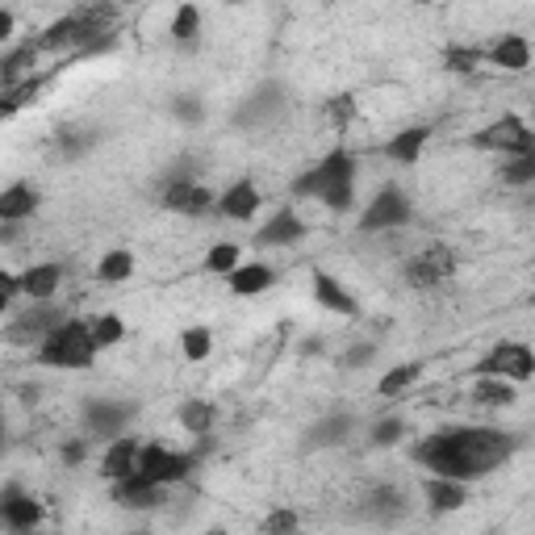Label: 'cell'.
Instances as JSON below:
<instances>
[{
    "mask_svg": "<svg viewBox=\"0 0 535 535\" xmlns=\"http://www.w3.org/2000/svg\"><path fill=\"white\" fill-rule=\"evenodd\" d=\"M510 452H515V439L498 427H452L414 444V460L431 469V477L448 481H473L494 473L510 460Z\"/></svg>",
    "mask_w": 535,
    "mask_h": 535,
    "instance_id": "6da1fadb",
    "label": "cell"
},
{
    "mask_svg": "<svg viewBox=\"0 0 535 535\" xmlns=\"http://www.w3.org/2000/svg\"><path fill=\"white\" fill-rule=\"evenodd\" d=\"M352 180H356V159L347 151H331L322 155L318 168L293 180V197H314L327 209H352Z\"/></svg>",
    "mask_w": 535,
    "mask_h": 535,
    "instance_id": "7a4b0ae2",
    "label": "cell"
},
{
    "mask_svg": "<svg viewBox=\"0 0 535 535\" xmlns=\"http://www.w3.org/2000/svg\"><path fill=\"white\" fill-rule=\"evenodd\" d=\"M92 356H97V335H92V322L80 318H67L38 343V360L51 368H88Z\"/></svg>",
    "mask_w": 535,
    "mask_h": 535,
    "instance_id": "3957f363",
    "label": "cell"
},
{
    "mask_svg": "<svg viewBox=\"0 0 535 535\" xmlns=\"http://www.w3.org/2000/svg\"><path fill=\"white\" fill-rule=\"evenodd\" d=\"M113 9L109 5H84L76 13H67L63 21H55L46 30L42 46H101V34L109 30Z\"/></svg>",
    "mask_w": 535,
    "mask_h": 535,
    "instance_id": "277c9868",
    "label": "cell"
},
{
    "mask_svg": "<svg viewBox=\"0 0 535 535\" xmlns=\"http://www.w3.org/2000/svg\"><path fill=\"white\" fill-rule=\"evenodd\" d=\"M473 143L481 147V151H502V155H531L535 151V134L527 130V122L523 118H515V113H502L498 122H490V126H481L477 130V138Z\"/></svg>",
    "mask_w": 535,
    "mask_h": 535,
    "instance_id": "5b68a950",
    "label": "cell"
},
{
    "mask_svg": "<svg viewBox=\"0 0 535 535\" xmlns=\"http://www.w3.org/2000/svg\"><path fill=\"white\" fill-rule=\"evenodd\" d=\"M193 473V456H184V452H168V448H159V444H147L143 456H138V469H134V481H147V485H176Z\"/></svg>",
    "mask_w": 535,
    "mask_h": 535,
    "instance_id": "8992f818",
    "label": "cell"
},
{
    "mask_svg": "<svg viewBox=\"0 0 535 535\" xmlns=\"http://www.w3.org/2000/svg\"><path fill=\"white\" fill-rule=\"evenodd\" d=\"M477 377H502L510 385H519V381L535 377V352L527 343H498L494 352L477 364Z\"/></svg>",
    "mask_w": 535,
    "mask_h": 535,
    "instance_id": "52a82bcc",
    "label": "cell"
},
{
    "mask_svg": "<svg viewBox=\"0 0 535 535\" xmlns=\"http://www.w3.org/2000/svg\"><path fill=\"white\" fill-rule=\"evenodd\" d=\"M452 272H456V255L444 243H435L427 251H418L414 260L406 264V281L414 289H435V285H444Z\"/></svg>",
    "mask_w": 535,
    "mask_h": 535,
    "instance_id": "ba28073f",
    "label": "cell"
},
{
    "mask_svg": "<svg viewBox=\"0 0 535 535\" xmlns=\"http://www.w3.org/2000/svg\"><path fill=\"white\" fill-rule=\"evenodd\" d=\"M410 222V197L402 189H381L377 197L368 201L364 218H360V230L368 235V230H398Z\"/></svg>",
    "mask_w": 535,
    "mask_h": 535,
    "instance_id": "9c48e42d",
    "label": "cell"
},
{
    "mask_svg": "<svg viewBox=\"0 0 535 535\" xmlns=\"http://www.w3.org/2000/svg\"><path fill=\"white\" fill-rule=\"evenodd\" d=\"M63 322H67L63 310H51L46 301H34V306H30L26 314L9 322V339H13V343H26V339H34V335L46 339L55 327H63Z\"/></svg>",
    "mask_w": 535,
    "mask_h": 535,
    "instance_id": "30bf717a",
    "label": "cell"
},
{
    "mask_svg": "<svg viewBox=\"0 0 535 535\" xmlns=\"http://www.w3.org/2000/svg\"><path fill=\"white\" fill-rule=\"evenodd\" d=\"M138 456H143V444H134L130 435L113 439V444L105 448L101 473H105V477H109L113 485H122V481H130V477H134V469H138Z\"/></svg>",
    "mask_w": 535,
    "mask_h": 535,
    "instance_id": "8fae6325",
    "label": "cell"
},
{
    "mask_svg": "<svg viewBox=\"0 0 535 535\" xmlns=\"http://www.w3.org/2000/svg\"><path fill=\"white\" fill-rule=\"evenodd\" d=\"M164 205L172 209V214H184V218H201L205 209L214 205V193H209L205 184L176 180V184H168V193H164Z\"/></svg>",
    "mask_w": 535,
    "mask_h": 535,
    "instance_id": "7c38bea8",
    "label": "cell"
},
{
    "mask_svg": "<svg viewBox=\"0 0 535 535\" xmlns=\"http://www.w3.org/2000/svg\"><path fill=\"white\" fill-rule=\"evenodd\" d=\"M406 515V494L393 490V485H377V490H368L364 498V519L372 523H398Z\"/></svg>",
    "mask_w": 535,
    "mask_h": 535,
    "instance_id": "4fadbf2b",
    "label": "cell"
},
{
    "mask_svg": "<svg viewBox=\"0 0 535 535\" xmlns=\"http://www.w3.org/2000/svg\"><path fill=\"white\" fill-rule=\"evenodd\" d=\"M485 59H490L494 67H502V72H527L531 63V46L523 34H502L490 51H485Z\"/></svg>",
    "mask_w": 535,
    "mask_h": 535,
    "instance_id": "5bb4252c",
    "label": "cell"
},
{
    "mask_svg": "<svg viewBox=\"0 0 535 535\" xmlns=\"http://www.w3.org/2000/svg\"><path fill=\"white\" fill-rule=\"evenodd\" d=\"M314 297H318V306H322V310H335V314H347V318H356V314H360L356 297L347 293L331 272H314Z\"/></svg>",
    "mask_w": 535,
    "mask_h": 535,
    "instance_id": "9a60e30c",
    "label": "cell"
},
{
    "mask_svg": "<svg viewBox=\"0 0 535 535\" xmlns=\"http://www.w3.org/2000/svg\"><path fill=\"white\" fill-rule=\"evenodd\" d=\"M5 523L13 531H34L42 523V506L30 494H21L17 485H9V490H5Z\"/></svg>",
    "mask_w": 535,
    "mask_h": 535,
    "instance_id": "2e32d148",
    "label": "cell"
},
{
    "mask_svg": "<svg viewBox=\"0 0 535 535\" xmlns=\"http://www.w3.org/2000/svg\"><path fill=\"white\" fill-rule=\"evenodd\" d=\"M218 209L226 218H235V222H247L255 218V209H260V189H255L251 180H239V184H230V189L222 193Z\"/></svg>",
    "mask_w": 535,
    "mask_h": 535,
    "instance_id": "e0dca14e",
    "label": "cell"
},
{
    "mask_svg": "<svg viewBox=\"0 0 535 535\" xmlns=\"http://www.w3.org/2000/svg\"><path fill=\"white\" fill-rule=\"evenodd\" d=\"M59 281H63L59 264H34V268L21 272V293H26L30 301H46V297H55Z\"/></svg>",
    "mask_w": 535,
    "mask_h": 535,
    "instance_id": "ac0fdd59",
    "label": "cell"
},
{
    "mask_svg": "<svg viewBox=\"0 0 535 535\" xmlns=\"http://www.w3.org/2000/svg\"><path fill=\"white\" fill-rule=\"evenodd\" d=\"M301 235H306V226H301V218L293 214V209H281L276 218H268V226L260 230V239L264 247H289V243H297Z\"/></svg>",
    "mask_w": 535,
    "mask_h": 535,
    "instance_id": "d6986e66",
    "label": "cell"
},
{
    "mask_svg": "<svg viewBox=\"0 0 535 535\" xmlns=\"http://www.w3.org/2000/svg\"><path fill=\"white\" fill-rule=\"evenodd\" d=\"M427 138H431L427 126H410V130H402L398 138H389V143H385V159H393V164H418Z\"/></svg>",
    "mask_w": 535,
    "mask_h": 535,
    "instance_id": "ffe728a7",
    "label": "cell"
},
{
    "mask_svg": "<svg viewBox=\"0 0 535 535\" xmlns=\"http://www.w3.org/2000/svg\"><path fill=\"white\" fill-rule=\"evenodd\" d=\"M276 281V272L268 264H239L235 276H230V293H239V297H255V293H264L272 289Z\"/></svg>",
    "mask_w": 535,
    "mask_h": 535,
    "instance_id": "44dd1931",
    "label": "cell"
},
{
    "mask_svg": "<svg viewBox=\"0 0 535 535\" xmlns=\"http://www.w3.org/2000/svg\"><path fill=\"white\" fill-rule=\"evenodd\" d=\"M126 418H130V410L126 406H113V402H88L84 406V423L92 431H101V435H118L126 427Z\"/></svg>",
    "mask_w": 535,
    "mask_h": 535,
    "instance_id": "7402d4cb",
    "label": "cell"
},
{
    "mask_svg": "<svg viewBox=\"0 0 535 535\" xmlns=\"http://www.w3.org/2000/svg\"><path fill=\"white\" fill-rule=\"evenodd\" d=\"M423 494H427L431 510H460L464 502H469V494H464V481H448V477H427Z\"/></svg>",
    "mask_w": 535,
    "mask_h": 535,
    "instance_id": "603a6c76",
    "label": "cell"
},
{
    "mask_svg": "<svg viewBox=\"0 0 535 535\" xmlns=\"http://www.w3.org/2000/svg\"><path fill=\"white\" fill-rule=\"evenodd\" d=\"M34 209H38V193L30 189V184H9V189L0 193V218H5V222L30 218Z\"/></svg>",
    "mask_w": 535,
    "mask_h": 535,
    "instance_id": "cb8c5ba5",
    "label": "cell"
},
{
    "mask_svg": "<svg viewBox=\"0 0 535 535\" xmlns=\"http://www.w3.org/2000/svg\"><path fill=\"white\" fill-rule=\"evenodd\" d=\"M113 498H118L126 510H155L159 506V490L155 485H147V481H122L118 490H113Z\"/></svg>",
    "mask_w": 535,
    "mask_h": 535,
    "instance_id": "d4e9b609",
    "label": "cell"
},
{
    "mask_svg": "<svg viewBox=\"0 0 535 535\" xmlns=\"http://www.w3.org/2000/svg\"><path fill=\"white\" fill-rule=\"evenodd\" d=\"M473 398L481 406H510V402H515V385L502 381V377H477Z\"/></svg>",
    "mask_w": 535,
    "mask_h": 535,
    "instance_id": "484cf974",
    "label": "cell"
},
{
    "mask_svg": "<svg viewBox=\"0 0 535 535\" xmlns=\"http://www.w3.org/2000/svg\"><path fill=\"white\" fill-rule=\"evenodd\" d=\"M418 372H423V364H402V368H393L381 377V398H398V393H406L414 381H418Z\"/></svg>",
    "mask_w": 535,
    "mask_h": 535,
    "instance_id": "4316f807",
    "label": "cell"
},
{
    "mask_svg": "<svg viewBox=\"0 0 535 535\" xmlns=\"http://www.w3.org/2000/svg\"><path fill=\"white\" fill-rule=\"evenodd\" d=\"M180 423L189 435H205L209 427H214V406L209 402H184L180 406Z\"/></svg>",
    "mask_w": 535,
    "mask_h": 535,
    "instance_id": "83f0119b",
    "label": "cell"
},
{
    "mask_svg": "<svg viewBox=\"0 0 535 535\" xmlns=\"http://www.w3.org/2000/svg\"><path fill=\"white\" fill-rule=\"evenodd\" d=\"M134 272V255L130 251H109L105 260H101V268H97V276L105 285H118V281H126V276Z\"/></svg>",
    "mask_w": 535,
    "mask_h": 535,
    "instance_id": "f1b7e54d",
    "label": "cell"
},
{
    "mask_svg": "<svg viewBox=\"0 0 535 535\" xmlns=\"http://www.w3.org/2000/svg\"><path fill=\"white\" fill-rule=\"evenodd\" d=\"M205 268L218 272V276H235V268H239V247H235V243H214V247H209V255H205Z\"/></svg>",
    "mask_w": 535,
    "mask_h": 535,
    "instance_id": "f546056e",
    "label": "cell"
},
{
    "mask_svg": "<svg viewBox=\"0 0 535 535\" xmlns=\"http://www.w3.org/2000/svg\"><path fill=\"white\" fill-rule=\"evenodd\" d=\"M180 343H184V360H193V364L209 360V352H214V335H209L205 327H189L180 335Z\"/></svg>",
    "mask_w": 535,
    "mask_h": 535,
    "instance_id": "4dcf8cb0",
    "label": "cell"
},
{
    "mask_svg": "<svg viewBox=\"0 0 535 535\" xmlns=\"http://www.w3.org/2000/svg\"><path fill=\"white\" fill-rule=\"evenodd\" d=\"M92 335H97V347H113V343L126 339V322L118 314H101L92 322Z\"/></svg>",
    "mask_w": 535,
    "mask_h": 535,
    "instance_id": "1f68e13d",
    "label": "cell"
},
{
    "mask_svg": "<svg viewBox=\"0 0 535 535\" xmlns=\"http://www.w3.org/2000/svg\"><path fill=\"white\" fill-rule=\"evenodd\" d=\"M264 535H301V519L297 510H272V515L260 523Z\"/></svg>",
    "mask_w": 535,
    "mask_h": 535,
    "instance_id": "d6a6232c",
    "label": "cell"
},
{
    "mask_svg": "<svg viewBox=\"0 0 535 535\" xmlns=\"http://www.w3.org/2000/svg\"><path fill=\"white\" fill-rule=\"evenodd\" d=\"M481 59H485V51H477V46H448V55H444L452 72H473Z\"/></svg>",
    "mask_w": 535,
    "mask_h": 535,
    "instance_id": "836d02e7",
    "label": "cell"
},
{
    "mask_svg": "<svg viewBox=\"0 0 535 535\" xmlns=\"http://www.w3.org/2000/svg\"><path fill=\"white\" fill-rule=\"evenodd\" d=\"M197 30H201V13L193 5H180L176 9V21H172V34L180 42H189V38H197Z\"/></svg>",
    "mask_w": 535,
    "mask_h": 535,
    "instance_id": "e575fe53",
    "label": "cell"
},
{
    "mask_svg": "<svg viewBox=\"0 0 535 535\" xmlns=\"http://www.w3.org/2000/svg\"><path fill=\"white\" fill-rule=\"evenodd\" d=\"M502 180H506V184H531V180H535V151H531V155H519V159H510V164L502 168Z\"/></svg>",
    "mask_w": 535,
    "mask_h": 535,
    "instance_id": "d590c367",
    "label": "cell"
},
{
    "mask_svg": "<svg viewBox=\"0 0 535 535\" xmlns=\"http://www.w3.org/2000/svg\"><path fill=\"white\" fill-rule=\"evenodd\" d=\"M347 427H352V423H347L343 414H339V418H327L322 427H314V439H310V444H343V439H347Z\"/></svg>",
    "mask_w": 535,
    "mask_h": 535,
    "instance_id": "8d00e7d4",
    "label": "cell"
},
{
    "mask_svg": "<svg viewBox=\"0 0 535 535\" xmlns=\"http://www.w3.org/2000/svg\"><path fill=\"white\" fill-rule=\"evenodd\" d=\"M327 118H331L335 130H347V126H352V118H356V97H347V92H343V97H335L327 105Z\"/></svg>",
    "mask_w": 535,
    "mask_h": 535,
    "instance_id": "74e56055",
    "label": "cell"
},
{
    "mask_svg": "<svg viewBox=\"0 0 535 535\" xmlns=\"http://www.w3.org/2000/svg\"><path fill=\"white\" fill-rule=\"evenodd\" d=\"M402 431H406V427H402V418H385V423H381L377 431H372V444H381V448H385V444H398Z\"/></svg>",
    "mask_w": 535,
    "mask_h": 535,
    "instance_id": "f35d334b",
    "label": "cell"
},
{
    "mask_svg": "<svg viewBox=\"0 0 535 535\" xmlns=\"http://www.w3.org/2000/svg\"><path fill=\"white\" fill-rule=\"evenodd\" d=\"M0 293H5V306H9V301L21 293V276H13V272L0 276Z\"/></svg>",
    "mask_w": 535,
    "mask_h": 535,
    "instance_id": "ab89813d",
    "label": "cell"
},
{
    "mask_svg": "<svg viewBox=\"0 0 535 535\" xmlns=\"http://www.w3.org/2000/svg\"><path fill=\"white\" fill-rule=\"evenodd\" d=\"M9 38H13V13L0 9V42H9Z\"/></svg>",
    "mask_w": 535,
    "mask_h": 535,
    "instance_id": "60d3db41",
    "label": "cell"
},
{
    "mask_svg": "<svg viewBox=\"0 0 535 535\" xmlns=\"http://www.w3.org/2000/svg\"><path fill=\"white\" fill-rule=\"evenodd\" d=\"M364 360H372V343L352 347V356H347V364H364Z\"/></svg>",
    "mask_w": 535,
    "mask_h": 535,
    "instance_id": "b9f144b4",
    "label": "cell"
},
{
    "mask_svg": "<svg viewBox=\"0 0 535 535\" xmlns=\"http://www.w3.org/2000/svg\"><path fill=\"white\" fill-rule=\"evenodd\" d=\"M63 460H67V464H80V460H84V444H67V448H63Z\"/></svg>",
    "mask_w": 535,
    "mask_h": 535,
    "instance_id": "7bdbcfd3",
    "label": "cell"
},
{
    "mask_svg": "<svg viewBox=\"0 0 535 535\" xmlns=\"http://www.w3.org/2000/svg\"><path fill=\"white\" fill-rule=\"evenodd\" d=\"M205 535H226V531H222V527H214V531H205Z\"/></svg>",
    "mask_w": 535,
    "mask_h": 535,
    "instance_id": "ee69618b",
    "label": "cell"
},
{
    "mask_svg": "<svg viewBox=\"0 0 535 535\" xmlns=\"http://www.w3.org/2000/svg\"><path fill=\"white\" fill-rule=\"evenodd\" d=\"M21 535H38V531H21Z\"/></svg>",
    "mask_w": 535,
    "mask_h": 535,
    "instance_id": "f6af8a7d",
    "label": "cell"
},
{
    "mask_svg": "<svg viewBox=\"0 0 535 535\" xmlns=\"http://www.w3.org/2000/svg\"><path fill=\"white\" fill-rule=\"evenodd\" d=\"M531 306H535V293H531Z\"/></svg>",
    "mask_w": 535,
    "mask_h": 535,
    "instance_id": "bcb514c9",
    "label": "cell"
}]
</instances>
